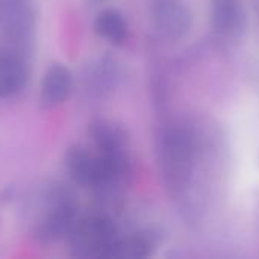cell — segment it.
Returning a JSON list of instances; mask_svg holds the SVG:
<instances>
[{"label":"cell","mask_w":259,"mask_h":259,"mask_svg":"<svg viewBox=\"0 0 259 259\" xmlns=\"http://www.w3.org/2000/svg\"><path fill=\"white\" fill-rule=\"evenodd\" d=\"M158 162L161 176L168 191L184 194L190 187L194 159L196 140L184 127L167 126L158 135Z\"/></svg>","instance_id":"obj_1"},{"label":"cell","mask_w":259,"mask_h":259,"mask_svg":"<svg viewBox=\"0 0 259 259\" xmlns=\"http://www.w3.org/2000/svg\"><path fill=\"white\" fill-rule=\"evenodd\" d=\"M114 220L105 214L87 215L77 220L67 243L71 256L79 259H109L118 240Z\"/></svg>","instance_id":"obj_2"},{"label":"cell","mask_w":259,"mask_h":259,"mask_svg":"<svg viewBox=\"0 0 259 259\" xmlns=\"http://www.w3.org/2000/svg\"><path fill=\"white\" fill-rule=\"evenodd\" d=\"M74 196L64 187H55L44 197L42 212L35 226V235L44 243L67 240L79 220Z\"/></svg>","instance_id":"obj_3"},{"label":"cell","mask_w":259,"mask_h":259,"mask_svg":"<svg viewBox=\"0 0 259 259\" xmlns=\"http://www.w3.org/2000/svg\"><path fill=\"white\" fill-rule=\"evenodd\" d=\"M152 18L158 32L170 39H182L193 26V14L184 0H152Z\"/></svg>","instance_id":"obj_4"},{"label":"cell","mask_w":259,"mask_h":259,"mask_svg":"<svg viewBox=\"0 0 259 259\" xmlns=\"http://www.w3.org/2000/svg\"><path fill=\"white\" fill-rule=\"evenodd\" d=\"M211 24L222 38H241L247 26L243 0H211Z\"/></svg>","instance_id":"obj_5"},{"label":"cell","mask_w":259,"mask_h":259,"mask_svg":"<svg viewBox=\"0 0 259 259\" xmlns=\"http://www.w3.org/2000/svg\"><path fill=\"white\" fill-rule=\"evenodd\" d=\"M64 165L71 181L83 188H96L100 182L102 165L100 155L91 153L87 147L74 144L68 147L64 158Z\"/></svg>","instance_id":"obj_6"},{"label":"cell","mask_w":259,"mask_h":259,"mask_svg":"<svg viewBox=\"0 0 259 259\" xmlns=\"http://www.w3.org/2000/svg\"><path fill=\"white\" fill-rule=\"evenodd\" d=\"M33 27L30 0H0V30L12 41H26Z\"/></svg>","instance_id":"obj_7"},{"label":"cell","mask_w":259,"mask_h":259,"mask_svg":"<svg viewBox=\"0 0 259 259\" xmlns=\"http://www.w3.org/2000/svg\"><path fill=\"white\" fill-rule=\"evenodd\" d=\"M88 135L99 153L127 155L129 135L117 121L108 118H94L88 124Z\"/></svg>","instance_id":"obj_8"},{"label":"cell","mask_w":259,"mask_h":259,"mask_svg":"<svg viewBox=\"0 0 259 259\" xmlns=\"http://www.w3.org/2000/svg\"><path fill=\"white\" fill-rule=\"evenodd\" d=\"M73 90V74L64 64H52L41 80L39 100L46 108L62 105Z\"/></svg>","instance_id":"obj_9"},{"label":"cell","mask_w":259,"mask_h":259,"mask_svg":"<svg viewBox=\"0 0 259 259\" xmlns=\"http://www.w3.org/2000/svg\"><path fill=\"white\" fill-rule=\"evenodd\" d=\"M29 68L21 55L15 52L0 53V99L18 93L27 82Z\"/></svg>","instance_id":"obj_10"},{"label":"cell","mask_w":259,"mask_h":259,"mask_svg":"<svg viewBox=\"0 0 259 259\" xmlns=\"http://www.w3.org/2000/svg\"><path fill=\"white\" fill-rule=\"evenodd\" d=\"M159 244V235L153 231H141L118 238L109 259H144L150 256Z\"/></svg>","instance_id":"obj_11"},{"label":"cell","mask_w":259,"mask_h":259,"mask_svg":"<svg viewBox=\"0 0 259 259\" xmlns=\"http://www.w3.org/2000/svg\"><path fill=\"white\" fill-rule=\"evenodd\" d=\"M96 33L112 46H121L129 35V26L124 15L112 8L102 9L94 20Z\"/></svg>","instance_id":"obj_12"},{"label":"cell","mask_w":259,"mask_h":259,"mask_svg":"<svg viewBox=\"0 0 259 259\" xmlns=\"http://www.w3.org/2000/svg\"><path fill=\"white\" fill-rule=\"evenodd\" d=\"M117 76H118V70H117V64L114 62V59L102 58L93 68L90 77H91L94 90L106 91L108 88L114 85V82L117 80Z\"/></svg>","instance_id":"obj_13"},{"label":"cell","mask_w":259,"mask_h":259,"mask_svg":"<svg viewBox=\"0 0 259 259\" xmlns=\"http://www.w3.org/2000/svg\"><path fill=\"white\" fill-rule=\"evenodd\" d=\"M252 6H253V11H255V14H256L259 20V0H252Z\"/></svg>","instance_id":"obj_14"},{"label":"cell","mask_w":259,"mask_h":259,"mask_svg":"<svg viewBox=\"0 0 259 259\" xmlns=\"http://www.w3.org/2000/svg\"><path fill=\"white\" fill-rule=\"evenodd\" d=\"M90 6H97V5H100V3H103V2H106V0H85Z\"/></svg>","instance_id":"obj_15"}]
</instances>
